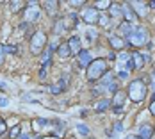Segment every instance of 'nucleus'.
I'll return each instance as SVG.
<instances>
[{
    "label": "nucleus",
    "mask_w": 155,
    "mask_h": 139,
    "mask_svg": "<svg viewBox=\"0 0 155 139\" xmlns=\"http://www.w3.org/2000/svg\"><path fill=\"white\" fill-rule=\"evenodd\" d=\"M112 5V2H109V0H104V2H96V9H105V7H110Z\"/></svg>",
    "instance_id": "bb28decb"
},
{
    "label": "nucleus",
    "mask_w": 155,
    "mask_h": 139,
    "mask_svg": "<svg viewBox=\"0 0 155 139\" xmlns=\"http://www.w3.org/2000/svg\"><path fill=\"white\" fill-rule=\"evenodd\" d=\"M114 130H116V132H121V130H123V125H121V123H116V125H114Z\"/></svg>",
    "instance_id": "e433bc0d"
},
{
    "label": "nucleus",
    "mask_w": 155,
    "mask_h": 139,
    "mask_svg": "<svg viewBox=\"0 0 155 139\" xmlns=\"http://www.w3.org/2000/svg\"><path fill=\"white\" fill-rule=\"evenodd\" d=\"M68 46H70L71 55H78V54L82 52V41H80L78 36H71V38L68 39Z\"/></svg>",
    "instance_id": "6e6552de"
},
{
    "label": "nucleus",
    "mask_w": 155,
    "mask_h": 139,
    "mask_svg": "<svg viewBox=\"0 0 155 139\" xmlns=\"http://www.w3.org/2000/svg\"><path fill=\"white\" fill-rule=\"evenodd\" d=\"M150 5H152V7H155V2H150Z\"/></svg>",
    "instance_id": "c03bdc74"
},
{
    "label": "nucleus",
    "mask_w": 155,
    "mask_h": 139,
    "mask_svg": "<svg viewBox=\"0 0 155 139\" xmlns=\"http://www.w3.org/2000/svg\"><path fill=\"white\" fill-rule=\"evenodd\" d=\"M146 91H148V88H146V82L143 78H134L128 84V96L136 104H139L146 98Z\"/></svg>",
    "instance_id": "f03ea898"
},
{
    "label": "nucleus",
    "mask_w": 155,
    "mask_h": 139,
    "mask_svg": "<svg viewBox=\"0 0 155 139\" xmlns=\"http://www.w3.org/2000/svg\"><path fill=\"white\" fill-rule=\"evenodd\" d=\"M61 91H64L62 86H52V88H50V93H54V94H59Z\"/></svg>",
    "instance_id": "7c9ffc66"
},
{
    "label": "nucleus",
    "mask_w": 155,
    "mask_h": 139,
    "mask_svg": "<svg viewBox=\"0 0 155 139\" xmlns=\"http://www.w3.org/2000/svg\"><path fill=\"white\" fill-rule=\"evenodd\" d=\"M98 23H100L102 27H109V23H110V18H109V16H105V15H100Z\"/></svg>",
    "instance_id": "a878e982"
},
{
    "label": "nucleus",
    "mask_w": 155,
    "mask_h": 139,
    "mask_svg": "<svg viewBox=\"0 0 155 139\" xmlns=\"http://www.w3.org/2000/svg\"><path fill=\"white\" fill-rule=\"evenodd\" d=\"M47 45V36L45 32H34L31 38V52L32 54H41Z\"/></svg>",
    "instance_id": "20e7f679"
},
{
    "label": "nucleus",
    "mask_w": 155,
    "mask_h": 139,
    "mask_svg": "<svg viewBox=\"0 0 155 139\" xmlns=\"http://www.w3.org/2000/svg\"><path fill=\"white\" fill-rule=\"evenodd\" d=\"M23 15H25V22H27V23H34V22H38V18L41 16V9H39L38 5H27Z\"/></svg>",
    "instance_id": "0eeeda50"
},
{
    "label": "nucleus",
    "mask_w": 155,
    "mask_h": 139,
    "mask_svg": "<svg viewBox=\"0 0 155 139\" xmlns=\"http://www.w3.org/2000/svg\"><path fill=\"white\" fill-rule=\"evenodd\" d=\"M125 139H139V137H136V136H127Z\"/></svg>",
    "instance_id": "37998d69"
},
{
    "label": "nucleus",
    "mask_w": 155,
    "mask_h": 139,
    "mask_svg": "<svg viewBox=\"0 0 155 139\" xmlns=\"http://www.w3.org/2000/svg\"><path fill=\"white\" fill-rule=\"evenodd\" d=\"M148 38H150V34H148V31L144 29V27H141V25H134V31H132V34L127 38V45L130 46H144L148 45Z\"/></svg>",
    "instance_id": "7ed1b4c3"
},
{
    "label": "nucleus",
    "mask_w": 155,
    "mask_h": 139,
    "mask_svg": "<svg viewBox=\"0 0 155 139\" xmlns=\"http://www.w3.org/2000/svg\"><path fill=\"white\" fill-rule=\"evenodd\" d=\"M153 100H155V93H153V94H152V102H153Z\"/></svg>",
    "instance_id": "a18cd8bd"
},
{
    "label": "nucleus",
    "mask_w": 155,
    "mask_h": 139,
    "mask_svg": "<svg viewBox=\"0 0 155 139\" xmlns=\"http://www.w3.org/2000/svg\"><path fill=\"white\" fill-rule=\"evenodd\" d=\"M153 136V127L152 125H141L139 127V139H150Z\"/></svg>",
    "instance_id": "4468645a"
},
{
    "label": "nucleus",
    "mask_w": 155,
    "mask_h": 139,
    "mask_svg": "<svg viewBox=\"0 0 155 139\" xmlns=\"http://www.w3.org/2000/svg\"><path fill=\"white\" fill-rule=\"evenodd\" d=\"M128 5H130V7H136L134 13L137 15V18H139V16H146V13H148V9H146L148 4H146V2H128Z\"/></svg>",
    "instance_id": "9d476101"
},
{
    "label": "nucleus",
    "mask_w": 155,
    "mask_h": 139,
    "mask_svg": "<svg viewBox=\"0 0 155 139\" xmlns=\"http://www.w3.org/2000/svg\"><path fill=\"white\" fill-rule=\"evenodd\" d=\"M128 75H130V71H125V70H120V73H118V77L121 78V80H127Z\"/></svg>",
    "instance_id": "2f4dec72"
},
{
    "label": "nucleus",
    "mask_w": 155,
    "mask_h": 139,
    "mask_svg": "<svg viewBox=\"0 0 155 139\" xmlns=\"http://www.w3.org/2000/svg\"><path fill=\"white\" fill-rule=\"evenodd\" d=\"M134 31V25L132 23H128V22H123V23H120V32L123 34V38H128L130 34Z\"/></svg>",
    "instance_id": "f3484780"
},
{
    "label": "nucleus",
    "mask_w": 155,
    "mask_h": 139,
    "mask_svg": "<svg viewBox=\"0 0 155 139\" xmlns=\"http://www.w3.org/2000/svg\"><path fill=\"white\" fill-rule=\"evenodd\" d=\"M82 20H84V23H89V25H94V23H98V20H100V11L96 9V7H84L82 9Z\"/></svg>",
    "instance_id": "39448f33"
},
{
    "label": "nucleus",
    "mask_w": 155,
    "mask_h": 139,
    "mask_svg": "<svg viewBox=\"0 0 155 139\" xmlns=\"http://www.w3.org/2000/svg\"><path fill=\"white\" fill-rule=\"evenodd\" d=\"M25 4L23 2H18V0H15V2H11V9H13V13H16V11H20V7H23Z\"/></svg>",
    "instance_id": "c756f323"
},
{
    "label": "nucleus",
    "mask_w": 155,
    "mask_h": 139,
    "mask_svg": "<svg viewBox=\"0 0 155 139\" xmlns=\"http://www.w3.org/2000/svg\"><path fill=\"white\" fill-rule=\"evenodd\" d=\"M110 105H112V104H110V100H100V102L96 104L94 111H96V112H104V111H107Z\"/></svg>",
    "instance_id": "aec40b11"
},
{
    "label": "nucleus",
    "mask_w": 155,
    "mask_h": 139,
    "mask_svg": "<svg viewBox=\"0 0 155 139\" xmlns=\"http://www.w3.org/2000/svg\"><path fill=\"white\" fill-rule=\"evenodd\" d=\"M91 62H93V59H91V52H89V50H82V52L78 54V64H80L82 68H84V66L87 68Z\"/></svg>",
    "instance_id": "ddd939ff"
},
{
    "label": "nucleus",
    "mask_w": 155,
    "mask_h": 139,
    "mask_svg": "<svg viewBox=\"0 0 155 139\" xmlns=\"http://www.w3.org/2000/svg\"><path fill=\"white\" fill-rule=\"evenodd\" d=\"M87 36H89V39H91V41H94V38H96L98 34H96V32H94L93 29H89V31H87Z\"/></svg>",
    "instance_id": "473e14b6"
},
{
    "label": "nucleus",
    "mask_w": 155,
    "mask_h": 139,
    "mask_svg": "<svg viewBox=\"0 0 155 139\" xmlns=\"http://www.w3.org/2000/svg\"><path fill=\"white\" fill-rule=\"evenodd\" d=\"M152 77H153V82H155V71H153V73H152Z\"/></svg>",
    "instance_id": "49530a36"
},
{
    "label": "nucleus",
    "mask_w": 155,
    "mask_h": 139,
    "mask_svg": "<svg viewBox=\"0 0 155 139\" xmlns=\"http://www.w3.org/2000/svg\"><path fill=\"white\" fill-rule=\"evenodd\" d=\"M112 111H114L116 114H123V107H114Z\"/></svg>",
    "instance_id": "4c0bfd02"
},
{
    "label": "nucleus",
    "mask_w": 155,
    "mask_h": 139,
    "mask_svg": "<svg viewBox=\"0 0 155 139\" xmlns=\"http://www.w3.org/2000/svg\"><path fill=\"white\" fill-rule=\"evenodd\" d=\"M54 48L55 45L52 43V45H48V48L43 50V59H41V68H45L47 70L48 66H50V57H52V52H54Z\"/></svg>",
    "instance_id": "9b49d317"
},
{
    "label": "nucleus",
    "mask_w": 155,
    "mask_h": 139,
    "mask_svg": "<svg viewBox=\"0 0 155 139\" xmlns=\"http://www.w3.org/2000/svg\"><path fill=\"white\" fill-rule=\"evenodd\" d=\"M109 13H110V16H112V18L123 16V13H121V5H120V4H112V5L109 7Z\"/></svg>",
    "instance_id": "412c9836"
},
{
    "label": "nucleus",
    "mask_w": 155,
    "mask_h": 139,
    "mask_svg": "<svg viewBox=\"0 0 155 139\" xmlns=\"http://www.w3.org/2000/svg\"><path fill=\"white\" fill-rule=\"evenodd\" d=\"M4 132H5V121H4V120L0 118V136H2Z\"/></svg>",
    "instance_id": "72a5a7b5"
},
{
    "label": "nucleus",
    "mask_w": 155,
    "mask_h": 139,
    "mask_svg": "<svg viewBox=\"0 0 155 139\" xmlns=\"http://www.w3.org/2000/svg\"><path fill=\"white\" fill-rule=\"evenodd\" d=\"M45 125H50V121L48 120H45V118H38V120H34V123H32V127H34V130L38 132L41 127H45Z\"/></svg>",
    "instance_id": "5701e85b"
},
{
    "label": "nucleus",
    "mask_w": 155,
    "mask_h": 139,
    "mask_svg": "<svg viewBox=\"0 0 155 139\" xmlns=\"http://www.w3.org/2000/svg\"><path fill=\"white\" fill-rule=\"evenodd\" d=\"M43 5L47 7V11H48V15L50 16L55 15V13H57V7H59V4L54 2V0H47V2H43Z\"/></svg>",
    "instance_id": "a211bd4d"
},
{
    "label": "nucleus",
    "mask_w": 155,
    "mask_h": 139,
    "mask_svg": "<svg viewBox=\"0 0 155 139\" xmlns=\"http://www.w3.org/2000/svg\"><path fill=\"white\" fill-rule=\"evenodd\" d=\"M125 98H127V93L123 91H118L114 94V100H112V107H121L125 102Z\"/></svg>",
    "instance_id": "dca6fc26"
},
{
    "label": "nucleus",
    "mask_w": 155,
    "mask_h": 139,
    "mask_svg": "<svg viewBox=\"0 0 155 139\" xmlns=\"http://www.w3.org/2000/svg\"><path fill=\"white\" fill-rule=\"evenodd\" d=\"M77 130L82 134V136H89V128L86 127V125H82V123H78L77 125Z\"/></svg>",
    "instance_id": "c85d7f7f"
},
{
    "label": "nucleus",
    "mask_w": 155,
    "mask_h": 139,
    "mask_svg": "<svg viewBox=\"0 0 155 139\" xmlns=\"http://www.w3.org/2000/svg\"><path fill=\"white\" fill-rule=\"evenodd\" d=\"M150 112H152V114L155 116V100L152 102V104H150Z\"/></svg>",
    "instance_id": "58836bf2"
},
{
    "label": "nucleus",
    "mask_w": 155,
    "mask_h": 139,
    "mask_svg": "<svg viewBox=\"0 0 155 139\" xmlns=\"http://www.w3.org/2000/svg\"><path fill=\"white\" fill-rule=\"evenodd\" d=\"M98 82H100L102 86H107V84H112V82H114V73H112V71H107V73H105L104 77H102L100 80H98Z\"/></svg>",
    "instance_id": "4be33fe9"
},
{
    "label": "nucleus",
    "mask_w": 155,
    "mask_h": 139,
    "mask_svg": "<svg viewBox=\"0 0 155 139\" xmlns=\"http://www.w3.org/2000/svg\"><path fill=\"white\" fill-rule=\"evenodd\" d=\"M0 89H2V91L5 89V84H4V82H0Z\"/></svg>",
    "instance_id": "79ce46f5"
},
{
    "label": "nucleus",
    "mask_w": 155,
    "mask_h": 139,
    "mask_svg": "<svg viewBox=\"0 0 155 139\" xmlns=\"http://www.w3.org/2000/svg\"><path fill=\"white\" fill-rule=\"evenodd\" d=\"M70 5H71V7H82L84 2H70Z\"/></svg>",
    "instance_id": "f704fd0d"
},
{
    "label": "nucleus",
    "mask_w": 155,
    "mask_h": 139,
    "mask_svg": "<svg viewBox=\"0 0 155 139\" xmlns=\"http://www.w3.org/2000/svg\"><path fill=\"white\" fill-rule=\"evenodd\" d=\"M20 136H21V128H20V125H15L9 132V139H20Z\"/></svg>",
    "instance_id": "393cba45"
},
{
    "label": "nucleus",
    "mask_w": 155,
    "mask_h": 139,
    "mask_svg": "<svg viewBox=\"0 0 155 139\" xmlns=\"http://www.w3.org/2000/svg\"><path fill=\"white\" fill-rule=\"evenodd\" d=\"M57 54H59V57H62V59L70 57V55H71V52H70V46H68V43H62V45H59V48H57Z\"/></svg>",
    "instance_id": "6ab92c4d"
},
{
    "label": "nucleus",
    "mask_w": 155,
    "mask_h": 139,
    "mask_svg": "<svg viewBox=\"0 0 155 139\" xmlns=\"http://www.w3.org/2000/svg\"><path fill=\"white\" fill-rule=\"evenodd\" d=\"M39 77H41V78L47 77V70H45V68H41V71H39Z\"/></svg>",
    "instance_id": "ea45409f"
},
{
    "label": "nucleus",
    "mask_w": 155,
    "mask_h": 139,
    "mask_svg": "<svg viewBox=\"0 0 155 139\" xmlns=\"http://www.w3.org/2000/svg\"><path fill=\"white\" fill-rule=\"evenodd\" d=\"M121 13H123V16H125V22H128V23H132V25L139 20L137 15L134 13V9H132L128 4H123V5H121Z\"/></svg>",
    "instance_id": "1a4fd4ad"
},
{
    "label": "nucleus",
    "mask_w": 155,
    "mask_h": 139,
    "mask_svg": "<svg viewBox=\"0 0 155 139\" xmlns=\"http://www.w3.org/2000/svg\"><path fill=\"white\" fill-rule=\"evenodd\" d=\"M130 55H132V62H134V68H143V66H144V61H146V59H144V57L141 55L139 52H132Z\"/></svg>",
    "instance_id": "2eb2a0df"
},
{
    "label": "nucleus",
    "mask_w": 155,
    "mask_h": 139,
    "mask_svg": "<svg viewBox=\"0 0 155 139\" xmlns=\"http://www.w3.org/2000/svg\"><path fill=\"white\" fill-rule=\"evenodd\" d=\"M109 43L112 45V48H114V50H123L125 46H127V43H125V41L120 38V36H118V34H110Z\"/></svg>",
    "instance_id": "f8f14e48"
},
{
    "label": "nucleus",
    "mask_w": 155,
    "mask_h": 139,
    "mask_svg": "<svg viewBox=\"0 0 155 139\" xmlns=\"http://www.w3.org/2000/svg\"><path fill=\"white\" fill-rule=\"evenodd\" d=\"M107 71H109L107 61H104V59H93V62L87 66L86 77H87L89 82H96V80H100V78L104 77Z\"/></svg>",
    "instance_id": "f257e3e1"
},
{
    "label": "nucleus",
    "mask_w": 155,
    "mask_h": 139,
    "mask_svg": "<svg viewBox=\"0 0 155 139\" xmlns=\"http://www.w3.org/2000/svg\"><path fill=\"white\" fill-rule=\"evenodd\" d=\"M7 104H9V100H7V98H0V107H5Z\"/></svg>",
    "instance_id": "c9c22d12"
},
{
    "label": "nucleus",
    "mask_w": 155,
    "mask_h": 139,
    "mask_svg": "<svg viewBox=\"0 0 155 139\" xmlns=\"http://www.w3.org/2000/svg\"><path fill=\"white\" fill-rule=\"evenodd\" d=\"M64 29H66V22H64V20H57L55 25H54V32H55V34H62Z\"/></svg>",
    "instance_id": "b1692460"
},
{
    "label": "nucleus",
    "mask_w": 155,
    "mask_h": 139,
    "mask_svg": "<svg viewBox=\"0 0 155 139\" xmlns=\"http://www.w3.org/2000/svg\"><path fill=\"white\" fill-rule=\"evenodd\" d=\"M20 139H31V136H29V134H21V136H20Z\"/></svg>",
    "instance_id": "a19ab883"
},
{
    "label": "nucleus",
    "mask_w": 155,
    "mask_h": 139,
    "mask_svg": "<svg viewBox=\"0 0 155 139\" xmlns=\"http://www.w3.org/2000/svg\"><path fill=\"white\" fill-rule=\"evenodd\" d=\"M118 66L125 70V71H132V70H136L134 68V62H132V55L128 54V52H121L120 55H118Z\"/></svg>",
    "instance_id": "423d86ee"
},
{
    "label": "nucleus",
    "mask_w": 155,
    "mask_h": 139,
    "mask_svg": "<svg viewBox=\"0 0 155 139\" xmlns=\"http://www.w3.org/2000/svg\"><path fill=\"white\" fill-rule=\"evenodd\" d=\"M16 50H18L16 45H5L4 46V54H16Z\"/></svg>",
    "instance_id": "cd10ccee"
}]
</instances>
